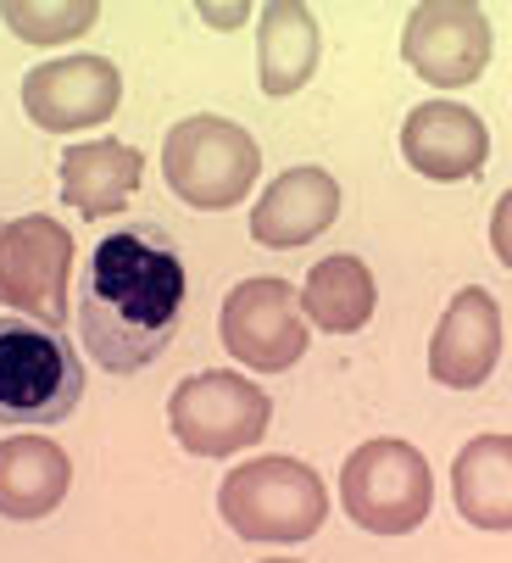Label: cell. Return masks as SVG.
Returning a JSON list of instances; mask_svg holds the SVG:
<instances>
[{
  "label": "cell",
  "mask_w": 512,
  "mask_h": 563,
  "mask_svg": "<svg viewBox=\"0 0 512 563\" xmlns=\"http://www.w3.org/2000/svg\"><path fill=\"white\" fill-rule=\"evenodd\" d=\"M73 492V457L40 435V430H23L12 441H0V519L12 525H34V519H51Z\"/></svg>",
  "instance_id": "15"
},
{
  "label": "cell",
  "mask_w": 512,
  "mask_h": 563,
  "mask_svg": "<svg viewBox=\"0 0 512 563\" xmlns=\"http://www.w3.org/2000/svg\"><path fill=\"white\" fill-rule=\"evenodd\" d=\"M56 179H62V201H67L78 218L101 223V218H112V212H123V207L134 201V190H140V179H145V156H140L134 145L112 140V134L78 140V145L62 151Z\"/></svg>",
  "instance_id": "14"
},
{
  "label": "cell",
  "mask_w": 512,
  "mask_h": 563,
  "mask_svg": "<svg viewBox=\"0 0 512 563\" xmlns=\"http://www.w3.org/2000/svg\"><path fill=\"white\" fill-rule=\"evenodd\" d=\"M0 23L23 45H67L101 23V0H7Z\"/></svg>",
  "instance_id": "19"
},
{
  "label": "cell",
  "mask_w": 512,
  "mask_h": 563,
  "mask_svg": "<svg viewBox=\"0 0 512 563\" xmlns=\"http://www.w3.org/2000/svg\"><path fill=\"white\" fill-rule=\"evenodd\" d=\"M490 51H496L490 18L479 7H468V0H423V7L407 12L401 56L423 85H435V90L479 85L490 67Z\"/></svg>",
  "instance_id": "9"
},
{
  "label": "cell",
  "mask_w": 512,
  "mask_h": 563,
  "mask_svg": "<svg viewBox=\"0 0 512 563\" xmlns=\"http://www.w3.org/2000/svg\"><path fill=\"white\" fill-rule=\"evenodd\" d=\"M73 285V234L51 212H29L0 223V307L45 330H67Z\"/></svg>",
  "instance_id": "7"
},
{
  "label": "cell",
  "mask_w": 512,
  "mask_h": 563,
  "mask_svg": "<svg viewBox=\"0 0 512 563\" xmlns=\"http://www.w3.org/2000/svg\"><path fill=\"white\" fill-rule=\"evenodd\" d=\"M401 156L412 163V174L435 179V185H457V179H479L490 163V129L474 107L463 101H423L407 112L401 123Z\"/></svg>",
  "instance_id": "11"
},
{
  "label": "cell",
  "mask_w": 512,
  "mask_h": 563,
  "mask_svg": "<svg viewBox=\"0 0 512 563\" xmlns=\"http://www.w3.org/2000/svg\"><path fill=\"white\" fill-rule=\"evenodd\" d=\"M323 29L301 0H268L256 12V67H263V96H296L318 73Z\"/></svg>",
  "instance_id": "16"
},
{
  "label": "cell",
  "mask_w": 512,
  "mask_h": 563,
  "mask_svg": "<svg viewBox=\"0 0 512 563\" xmlns=\"http://www.w3.org/2000/svg\"><path fill=\"white\" fill-rule=\"evenodd\" d=\"M256 174H263V145L251 140L234 118L196 112L167 129L162 140V179L185 207L196 212H229L251 196Z\"/></svg>",
  "instance_id": "4"
},
{
  "label": "cell",
  "mask_w": 512,
  "mask_h": 563,
  "mask_svg": "<svg viewBox=\"0 0 512 563\" xmlns=\"http://www.w3.org/2000/svg\"><path fill=\"white\" fill-rule=\"evenodd\" d=\"M340 503L368 536H412L435 508V474L412 441H363L340 468Z\"/></svg>",
  "instance_id": "5"
},
{
  "label": "cell",
  "mask_w": 512,
  "mask_h": 563,
  "mask_svg": "<svg viewBox=\"0 0 512 563\" xmlns=\"http://www.w3.org/2000/svg\"><path fill=\"white\" fill-rule=\"evenodd\" d=\"M501 301L485 285H463L430 335V374L452 390H479L501 363Z\"/></svg>",
  "instance_id": "12"
},
{
  "label": "cell",
  "mask_w": 512,
  "mask_h": 563,
  "mask_svg": "<svg viewBox=\"0 0 512 563\" xmlns=\"http://www.w3.org/2000/svg\"><path fill=\"white\" fill-rule=\"evenodd\" d=\"M218 341L234 363L256 368V374H279V368H296L312 346L307 335V318L296 307V285L285 279H240L223 307H218Z\"/></svg>",
  "instance_id": "8"
},
{
  "label": "cell",
  "mask_w": 512,
  "mask_h": 563,
  "mask_svg": "<svg viewBox=\"0 0 512 563\" xmlns=\"http://www.w3.org/2000/svg\"><path fill=\"white\" fill-rule=\"evenodd\" d=\"M452 503L474 530H512V435H474L452 463Z\"/></svg>",
  "instance_id": "18"
},
{
  "label": "cell",
  "mask_w": 512,
  "mask_h": 563,
  "mask_svg": "<svg viewBox=\"0 0 512 563\" xmlns=\"http://www.w3.org/2000/svg\"><path fill=\"white\" fill-rule=\"evenodd\" d=\"M296 307H301L307 324L323 330V335H357V330H368V318L379 307L374 268L363 257H352V252H334V257H323L307 274V285L296 290Z\"/></svg>",
  "instance_id": "17"
},
{
  "label": "cell",
  "mask_w": 512,
  "mask_h": 563,
  "mask_svg": "<svg viewBox=\"0 0 512 563\" xmlns=\"http://www.w3.org/2000/svg\"><path fill=\"white\" fill-rule=\"evenodd\" d=\"M78 296V341L90 363L107 374H140L179 341L190 274L167 229L118 223L90 252Z\"/></svg>",
  "instance_id": "1"
},
{
  "label": "cell",
  "mask_w": 512,
  "mask_h": 563,
  "mask_svg": "<svg viewBox=\"0 0 512 563\" xmlns=\"http://www.w3.org/2000/svg\"><path fill=\"white\" fill-rule=\"evenodd\" d=\"M84 396V357L67 335L0 318V424L7 430H51Z\"/></svg>",
  "instance_id": "3"
},
{
  "label": "cell",
  "mask_w": 512,
  "mask_h": 563,
  "mask_svg": "<svg viewBox=\"0 0 512 563\" xmlns=\"http://www.w3.org/2000/svg\"><path fill=\"white\" fill-rule=\"evenodd\" d=\"M201 23H212V29H240L245 18H251V7H245V0H234V7H212V0H201Z\"/></svg>",
  "instance_id": "21"
},
{
  "label": "cell",
  "mask_w": 512,
  "mask_h": 563,
  "mask_svg": "<svg viewBox=\"0 0 512 563\" xmlns=\"http://www.w3.org/2000/svg\"><path fill=\"white\" fill-rule=\"evenodd\" d=\"M340 218V185L329 168L318 163H301V168H285L263 196L251 207V240L268 252H296V246H312L323 229H334Z\"/></svg>",
  "instance_id": "13"
},
{
  "label": "cell",
  "mask_w": 512,
  "mask_h": 563,
  "mask_svg": "<svg viewBox=\"0 0 512 563\" xmlns=\"http://www.w3.org/2000/svg\"><path fill=\"white\" fill-rule=\"evenodd\" d=\"M274 424V396L234 368H201L167 396V430L190 457H234Z\"/></svg>",
  "instance_id": "6"
},
{
  "label": "cell",
  "mask_w": 512,
  "mask_h": 563,
  "mask_svg": "<svg viewBox=\"0 0 512 563\" xmlns=\"http://www.w3.org/2000/svg\"><path fill=\"white\" fill-rule=\"evenodd\" d=\"M263 563H296V558H263Z\"/></svg>",
  "instance_id": "22"
},
{
  "label": "cell",
  "mask_w": 512,
  "mask_h": 563,
  "mask_svg": "<svg viewBox=\"0 0 512 563\" xmlns=\"http://www.w3.org/2000/svg\"><path fill=\"white\" fill-rule=\"evenodd\" d=\"M490 252L501 257V268H512V190H501V201L490 212Z\"/></svg>",
  "instance_id": "20"
},
{
  "label": "cell",
  "mask_w": 512,
  "mask_h": 563,
  "mask_svg": "<svg viewBox=\"0 0 512 563\" xmlns=\"http://www.w3.org/2000/svg\"><path fill=\"white\" fill-rule=\"evenodd\" d=\"M218 519L240 541H263V547L312 541L329 519L323 474L301 457H251L234 474H223Z\"/></svg>",
  "instance_id": "2"
},
{
  "label": "cell",
  "mask_w": 512,
  "mask_h": 563,
  "mask_svg": "<svg viewBox=\"0 0 512 563\" xmlns=\"http://www.w3.org/2000/svg\"><path fill=\"white\" fill-rule=\"evenodd\" d=\"M118 101H123V73L112 56H96V51L56 56L23 73V112L45 134H84L107 123Z\"/></svg>",
  "instance_id": "10"
}]
</instances>
